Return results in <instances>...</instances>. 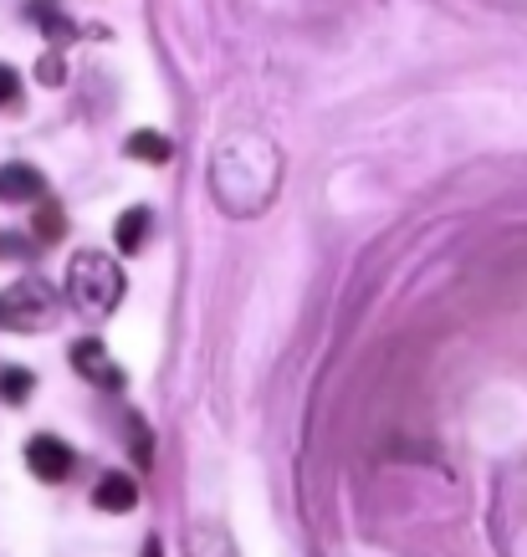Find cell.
I'll return each instance as SVG.
<instances>
[{
    "label": "cell",
    "mask_w": 527,
    "mask_h": 557,
    "mask_svg": "<svg viewBox=\"0 0 527 557\" xmlns=\"http://www.w3.org/2000/svg\"><path fill=\"white\" fill-rule=\"evenodd\" d=\"M149 231H154V215L144 205H134V210H123V215L113 220V246H119L123 256H138L144 240H149Z\"/></svg>",
    "instance_id": "ba28073f"
},
{
    "label": "cell",
    "mask_w": 527,
    "mask_h": 557,
    "mask_svg": "<svg viewBox=\"0 0 527 557\" xmlns=\"http://www.w3.org/2000/svg\"><path fill=\"white\" fill-rule=\"evenodd\" d=\"M185 557H236V547H231L221 527H195L185 542Z\"/></svg>",
    "instance_id": "30bf717a"
},
{
    "label": "cell",
    "mask_w": 527,
    "mask_h": 557,
    "mask_svg": "<svg viewBox=\"0 0 527 557\" xmlns=\"http://www.w3.org/2000/svg\"><path fill=\"white\" fill-rule=\"evenodd\" d=\"M123 153H128V159H138V164H170V159H174V144H170V134L138 128V134H128Z\"/></svg>",
    "instance_id": "9c48e42d"
},
{
    "label": "cell",
    "mask_w": 527,
    "mask_h": 557,
    "mask_svg": "<svg viewBox=\"0 0 527 557\" xmlns=\"http://www.w3.org/2000/svg\"><path fill=\"white\" fill-rule=\"evenodd\" d=\"M32 16L41 21V32H47L51 41H57V47H62V41H72V36H77V32H72V21L62 16V11H57L51 0H32Z\"/></svg>",
    "instance_id": "8fae6325"
},
{
    "label": "cell",
    "mask_w": 527,
    "mask_h": 557,
    "mask_svg": "<svg viewBox=\"0 0 527 557\" xmlns=\"http://www.w3.org/2000/svg\"><path fill=\"white\" fill-rule=\"evenodd\" d=\"M36 236H62V215H57V210H51L47 200H41V215H36Z\"/></svg>",
    "instance_id": "2e32d148"
},
{
    "label": "cell",
    "mask_w": 527,
    "mask_h": 557,
    "mask_svg": "<svg viewBox=\"0 0 527 557\" xmlns=\"http://www.w3.org/2000/svg\"><path fill=\"white\" fill-rule=\"evenodd\" d=\"M32 384H36V379L26 369H5V373H0V394H5L11 405H21V399L32 394Z\"/></svg>",
    "instance_id": "7c38bea8"
},
{
    "label": "cell",
    "mask_w": 527,
    "mask_h": 557,
    "mask_svg": "<svg viewBox=\"0 0 527 557\" xmlns=\"http://www.w3.org/2000/svg\"><path fill=\"white\" fill-rule=\"evenodd\" d=\"M51 312H57V297H51L36 276L16 282V287L0 297V322L5 327H21V333H36V327H47Z\"/></svg>",
    "instance_id": "3957f363"
},
{
    "label": "cell",
    "mask_w": 527,
    "mask_h": 557,
    "mask_svg": "<svg viewBox=\"0 0 527 557\" xmlns=\"http://www.w3.org/2000/svg\"><path fill=\"white\" fill-rule=\"evenodd\" d=\"M68 297L72 307L83 312V318L102 322V318H113L123 302V271L113 256H102V251H77L68 261Z\"/></svg>",
    "instance_id": "7a4b0ae2"
},
{
    "label": "cell",
    "mask_w": 527,
    "mask_h": 557,
    "mask_svg": "<svg viewBox=\"0 0 527 557\" xmlns=\"http://www.w3.org/2000/svg\"><path fill=\"white\" fill-rule=\"evenodd\" d=\"M72 369L83 373L87 384H98V388H123V369L113 363V354H108L98 338H77V343H72Z\"/></svg>",
    "instance_id": "5b68a950"
},
{
    "label": "cell",
    "mask_w": 527,
    "mask_h": 557,
    "mask_svg": "<svg viewBox=\"0 0 527 557\" xmlns=\"http://www.w3.org/2000/svg\"><path fill=\"white\" fill-rule=\"evenodd\" d=\"M128 435H134V460L138 466H154V440L144 430V420H128Z\"/></svg>",
    "instance_id": "4fadbf2b"
},
{
    "label": "cell",
    "mask_w": 527,
    "mask_h": 557,
    "mask_svg": "<svg viewBox=\"0 0 527 557\" xmlns=\"http://www.w3.org/2000/svg\"><path fill=\"white\" fill-rule=\"evenodd\" d=\"M93 507L98 511H134L138 507V486H134V475H123V471H108L93 486Z\"/></svg>",
    "instance_id": "52a82bcc"
},
{
    "label": "cell",
    "mask_w": 527,
    "mask_h": 557,
    "mask_svg": "<svg viewBox=\"0 0 527 557\" xmlns=\"http://www.w3.org/2000/svg\"><path fill=\"white\" fill-rule=\"evenodd\" d=\"M282 189V149L261 134H231L210 153V195L225 215L252 220Z\"/></svg>",
    "instance_id": "6da1fadb"
},
{
    "label": "cell",
    "mask_w": 527,
    "mask_h": 557,
    "mask_svg": "<svg viewBox=\"0 0 527 557\" xmlns=\"http://www.w3.org/2000/svg\"><path fill=\"white\" fill-rule=\"evenodd\" d=\"M26 466H32L36 481L57 486V481H68V475H72L77 456H72L68 440H57V435H32V440H26Z\"/></svg>",
    "instance_id": "277c9868"
},
{
    "label": "cell",
    "mask_w": 527,
    "mask_h": 557,
    "mask_svg": "<svg viewBox=\"0 0 527 557\" xmlns=\"http://www.w3.org/2000/svg\"><path fill=\"white\" fill-rule=\"evenodd\" d=\"M16 98H21V77L5 67V62H0V108H11Z\"/></svg>",
    "instance_id": "9a60e30c"
},
{
    "label": "cell",
    "mask_w": 527,
    "mask_h": 557,
    "mask_svg": "<svg viewBox=\"0 0 527 557\" xmlns=\"http://www.w3.org/2000/svg\"><path fill=\"white\" fill-rule=\"evenodd\" d=\"M36 77H41L47 87H62V83H68V67H62V57H57V51H47V57H41V67H36Z\"/></svg>",
    "instance_id": "5bb4252c"
},
{
    "label": "cell",
    "mask_w": 527,
    "mask_h": 557,
    "mask_svg": "<svg viewBox=\"0 0 527 557\" xmlns=\"http://www.w3.org/2000/svg\"><path fill=\"white\" fill-rule=\"evenodd\" d=\"M144 557H164V547H159V537L144 542Z\"/></svg>",
    "instance_id": "e0dca14e"
},
{
    "label": "cell",
    "mask_w": 527,
    "mask_h": 557,
    "mask_svg": "<svg viewBox=\"0 0 527 557\" xmlns=\"http://www.w3.org/2000/svg\"><path fill=\"white\" fill-rule=\"evenodd\" d=\"M0 200L5 205H41L47 200V180L32 164H5L0 170Z\"/></svg>",
    "instance_id": "8992f818"
}]
</instances>
